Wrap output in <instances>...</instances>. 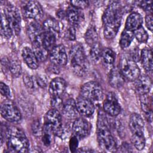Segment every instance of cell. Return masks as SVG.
<instances>
[{"instance_id":"obj_1","label":"cell","mask_w":153,"mask_h":153,"mask_svg":"<svg viewBox=\"0 0 153 153\" xmlns=\"http://www.w3.org/2000/svg\"><path fill=\"white\" fill-rule=\"evenodd\" d=\"M97 138L99 146L102 149L108 152L116 151V142L111 134L109 123L103 114H99L98 117Z\"/></svg>"},{"instance_id":"obj_2","label":"cell","mask_w":153,"mask_h":153,"mask_svg":"<svg viewBox=\"0 0 153 153\" xmlns=\"http://www.w3.org/2000/svg\"><path fill=\"white\" fill-rule=\"evenodd\" d=\"M5 138L7 145L12 151L18 152L28 151L29 140L21 128L14 126L8 128L6 131Z\"/></svg>"},{"instance_id":"obj_3","label":"cell","mask_w":153,"mask_h":153,"mask_svg":"<svg viewBox=\"0 0 153 153\" xmlns=\"http://www.w3.org/2000/svg\"><path fill=\"white\" fill-rule=\"evenodd\" d=\"M70 63L73 72L77 76H84L88 69V63L82 45H74L69 52Z\"/></svg>"},{"instance_id":"obj_4","label":"cell","mask_w":153,"mask_h":153,"mask_svg":"<svg viewBox=\"0 0 153 153\" xmlns=\"http://www.w3.org/2000/svg\"><path fill=\"white\" fill-rule=\"evenodd\" d=\"M122 19V10L120 3L113 1L110 3L105 10L102 20L104 26H120Z\"/></svg>"},{"instance_id":"obj_5","label":"cell","mask_w":153,"mask_h":153,"mask_svg":"<svg viewBox=\"0 0 153 153\" xmlns=\"http://www.w3.org/2000/svg\"><path fill=\"white\" fill-rule=\"evenodd\" d=\"M62 121V115L60 112L53 108L49 110L45 115L44 126L49 128L53 133L60 136L63 133Z\"/></svg>"},{"instance_id":"obj_6","label":"cell","mask_w":153,"mask_h":153,"mask_svg":"<svg viewBox=\"0 0 153 153\" xmlns=\"http://www.w3.org/2000/svg\"><path fill=\"white\" fill-rule=\"evenodd\" d=\"M81 95L92 102L99 101L103 97V90L98 82L93 81H89L81 87Z\"/></svg>"},{"instance_id":"obj_7","label":"cell","mask_w":153,"mask_h":153,"mask_svg":"<svg viewBox=\"0 0 153 153\" xmlns=\"http://www.w3.org/2000/svg\"><path fill=\"white\" fill-rule=\"evenodd\" d=\"M124 78L129 81L136 80L140 75V70L136 62L129 58H123L121 62L120 68Z\"/></svg>"},{"instance_id":"obj_8","label":"cell","mask_w":153,"mask_h":153,"mask_svg":"<svg viewBox=\"0 0 153 153\" xmlns=\"http://www.w3.org/2000/svg\"><path fill=\"white\" fill-rule=\"evenodd\" d=\"M11 28L16 34L20 32L21 17L18 8L12 4H8L4 11Z\"/></svg>"},{"instance_id":"obj_9","label":"cell","mask_w":153,"mask_h":153,"mask_svg":"<svg viewBox=\"0 0 153 153\" xmlns=\"http://www.w3.org/2000/svg\"><path fill=\"white\" fill-rule=\"evenodd\" d=\"M2 117L11 123H17L21 120L22 115L19 109L12 103L6 102L1 106Z\"/></svg>"},{"instance_id":"obj_10","label":"cell","mask_w":153,"mask_h":153,"mask_svg":"<svg viewBox=\"0 0 153 153\" xmlns=\"http://www.w3.org/2000/svg\"><path fill=\"white\" fill-rule=\"evenodd\" d=\"M50 59L57 66L65 65L68 62V56L65 47L62 44L55 45L50 51Z\"/></svg>"},{"instance_id":"obj_11","label":"cell","mask_w":153,"mask_h":153,"mask_svg":"<svg viewBox=\"0 0 153 153\" xmlns=\"http://www.w3.org/2000/svg\"><path fill=\"white\" fill-rule=\"evenodd\" d=\"M27 34L32 44H42V39L44 35L43 27L36 21L31 22L27 29Z\"/></svg>"},{"instance_id":"obj_12","label":"cell","mask_w":153,"mask_h":153,"mask_svg":"<svg viewBox=\"0 0 153 153\" xmlns=\"http://www.w3.org/2000/svg\"><path fill=\"white\" fill-rule=\"evenodd\" d=\"M24 15L29 19L39 20L43 16V11L40 4L36 1L27 2L23 8Z\"/></svg>"},{"instance_id":"obj_13","label":"cell","mask_w":153,"mask_h":153,"mask_svg":"<svg viewBox=\"0 0 153 153\" xmlns=\"http://www.w3.org/2000/svg\"><path fill=\"white\" fill-rule=\"evenodd\" d=\"M90 131V123L82 118H76L72 124V131L78 138H84Z\"/></svg>"},{"instance_id":"obj_14","label":"cell","mask_w":153,"mask_h":153,"mask_svg":"<svg viewBox=\"0 0 153 153\" xmlns=\"http://www.w3.org/2000/svg\"><path fill=\"white\" fill-rule=\"evenodd\" d=\"M103 108L104 111L108 115L115 117L121 112V107L114 94L109 93L103 102Z\"/></svg>"},{"instance_id":"obj_15","label":"cell","mask_w":153,"mask_h":153,"mask_svg":"<svg viewBox=\"0 0 153 153\" xmlns=\"http://www.w3.org/2000/svg\"><path fill=\"white\" fill-rule=\"evenodd\" d=\"M76 105L79 114L84 117H90L94 112L95 107L93 102L81 96L77 99Z\"/></svg>"},{"instance_id":"obj_16","label":"cell","mask_w":153,"mask_h":153,"mask_svg":"<svg viewBox=\"0 0 153 153\" xmlns=\"http://www.w3.org/2000/svg\"><path fill=\"white\" fill-rule=\"evenodd\" d=\"M134 81L136 91L140 96L148 94L150 91L152 82L150 78L146 75H142Z\"/></svg>"},{"instance_id":"obj_17","label":"cell","mask_w":153,"mask_h":153,"mask_svg":"<svg viewBox=\"0 0 153 153\" xmlns=\"http://www.w3.org/2000/svg\"><path fill=\"white\" fill-rule=\"evenodd\" d=\"M62 111L63 115L69 120H75L79 114L76 102L73 99H69L63 103Z\"/></svg>"},{"instance_id":"obj_18","label":"cell","mask_w":153,"mask_h":153,"mask_svg":"<svg viewBox=\"0 0 153 153\" xmlns=\"http://www.w3.org/2000/svg\"><path fill=\"white\" fill-rule=\"evenodd\" d=\"M129 127L132 134H144V121L142 117L136 113L131 115Z\"/></svg>"},{"instance_id":"obj_19","label":"cell","mask_w":153,"mask_h":153,"mask_svg":"<svg viewBox=\"0 0 153 153\" xmlns=\"http://www.w3.org/2000/svg\"><path fill=\"white\" fill-rule=\"evenodd\" d=\"M142 23L143 19L139 13L136 12L131 13L127 18L125 26L126 30L133 32L134 30L142 26Z\"/></svg>"},{"instance_id":"obj_20","label":"cell","mask_w":153,"mask_h":153,"mask_svg":"<svg viewBox=\"0 0 153 153\" xmlns=\"http://www.w3.org/2000/svg\"><path fill=\"white\" fill-rule=\"evenodd\" d=\"M66 87V81L62 78L56 77L51 80L49 85V91L53 96H60Z\"/></svg>"},{"instance_id":"obj_21","label":"cell","mask_w":153,"mask_h":153,"mask_svg":"<svg viewBox=\"0 0 153 153\" xmlns=\"http://www.w3.org/2000/svg\"><path fill=\"white\" fill-rule=\"evenodd\" d=\"M109 82L115 88H120L124 85V77L120 69L114 68L111 69L109 75Z\"/></svg>"},{"instance_id":"obj_22","label":"cell","mask_w":153,"mask_h":153,"mask_svg":"<svg viewBox=\"0 0 153 153\" xmlns=\"http://www.w3.org/2000/svg\"><path fill=\"white\" fill-rule=\"evenodd\" d=\"M22 55L29 68L32 69H36L38 67V60L32 49L27 47H24L22 50Z\"/></svg>"},{"instance_id":"obj_23","label":"cell","mask_w":153,"mask_h":153,"mask_svg":"<svg viewBox=\"0 0 153 153\" xmlns=\"http://www.w3.org/2000/svg\"><path fill=\"white\" fill-rule=\"evenodd\" d=\"M140 60L142 65L147 72H152V53L149 47L144 48L140 53Z\"/></svg>"},{"instance_id":"obj_24","label":"cell","mask_w":153,"mask_h":153,"mask_svg":"<svg viewBox=\"0 0 153 153\" xmlns=\"http://www.w3.org/2000/svg\"><path fill=\"white\" fill-rule=\"evenodd\" d=\"M66 17L71 26L75 27L79 25L81 15L78 9L72 6L69 7L67 10Z\"/></svg>"},{"instance_id":"obj_25","label":"cell","mask_w":153,"mask_h":153,"mask_svg":"<svg viewBox=\"0 0 153 153\" xmlns=\"http://www.w3.org/2000/svg\"><path fill=\"white\" fill-rule=\"evenodd\" d=\"M42 27L44 31L52 33L56 36H57L60 31V27L57 21L53 18L46 19L43 23Z\"/></svg>"},{"instance_id":"obj_26","label":"cell","mask_w":153,"mask_h":153,"mask_svg":"<svg viewBox=\"0 0 153 153\" xmlns=\"http://www.w3.org/2000/svg\"><path fill=\"white\" fill-rule=\"evenodd\" d=\"M13 29L7 20L4 13H1V35L7 38H10L13 35Z\"/></svg>"},{"instance_id":"obj_27","label":"cell","mask_w":153,"mask_h":153,"mask_svg":"<svg viewBox=\"0 0 153 153\" xmlns=\"http://www.w3.org/2000/svg\"><path fill=\"white\" fill-rule=\"evenodd\" d=\"M56 37L57 36L56 35L44 31L42 39V45L47 51H50L55 46Z\"/></svg>"},{"instance_id":"obj_28","label":"cell","mask_w":153,"mask_h":153,"mask_svg":"<svg viewBox=\"0 0 153 153\" xmlns=\"http://www.w3.org/2000/svg\"><path fill=\"white\" fill-rule=\"evenodd\" d=\"M98 35L96 29L94 26H90L85 34V40L88 45L93 46L95 44L97 43Z\"/></svg>"},{"instance_id":"obj_29","label":"cell","mask_w":153,"mask_h":153,"mask_svg":"<svg viewBox=\"0 0 153 153\" xmlns=\"http://www.w3.org/2000/svg\"><path fill=\"white\" fill-rule=\"evenodd\" d=\"M134 38L133 32L131 31H128L127 30H124L120 36V45L123 49L127 48L128 47L133 41Z\"/></svg>"},{"instance_id":"obj_30","label":"cell","mask_w":153,"mask_h":153,"mask_svg":"<svg viewBox=\"0 0 153 153\" xmlns=\"http://www.w3.org/2000/svg\"><path fill=\"white\" fill-rule=\"evenodd\" d=\"M33 51L38 59V61H44L46 60L48 56V52L47 51L42 45V44H32Z\"/></svg>"},{"instance_id":"obj_31","label":"cell","mask_w":153,"mask_h":153,"mask_svg":"<svg viewBox=\"0 0 153 153\" xmlns=\"http://www.w3.org/2000/svg\"><path fill=\"white\" fill-rule=\"evenodd\" d=\"M8 68L14 77H18L22 74V67L20 61L17 59H12L9 61Z\"/></svg>"},{"instance_id":"obj_32","label":"cell","mask_w":153,"mask_h":153,"mask_svg":"<svg viewBox=\"0 0 153 153\" xmlns=\"http://www.w3.org/2000/svg\"><path fill=\"white\" fill-rule=\"evenodd\" d=\"M131 142L137 150H142L145 146L144 134H132Z\"/></svg>"},{"instance_id":"obj_33","label":"cell","mask_w":153,"mask_h":153,"mask_svg":"<svg viewBox=\"0 0 153 153\" xmlns=\"http://www.w3.org/2000/svg\"><path fill=\"white\" fill-rule=\"evenodd\" d=\"M101 57L105 64L112 65L115 61V54L112 50L109 48H106L102 50Z\"/></svg>"},{"instance_id":"obj_34","label":"cell","mask_w":153,"mask_h":153,"mask_svg":"<svg viewBox=\"0 0 153 153\" xmlns=\"http://www.w3.org/2000/svg\"><path fill=\"white\" fill-rule=\"evenodd\" d=\"M102 50L101 48V46L97 42L91 46V48L90 51V57L92 60L94 62H98L102 56Z\"/></svg>"},{"instance_id":"obj_35","label":"cell","mask_w":153,"mask_h":153,"mask_svg":"<svg viewBox=\"0 0 153 153\" xmlns=\"http://www.w3.org/2000/svg\"><path fill=\"white\" fill-rule=\"evenodd\" d=\"M133 35L136 39L140 42H146L149 38L147 32L142 26L134 30Z\"/></svg>"},{"instance_id":"obj_36","label":"cell","mask_w":153,"mask_h":153,"mask_svg":"<svg viewBox=\"0 0 153 153\" xmlns=\"http://www.w3.org/2000/svg\"><path fill=\"white\" fill-rule=\"evenodd\" d=\"M140 103L143 111H144L147 115H151V103L148 94L140 96Z\"/></svg>"},{"instance_id":"obj_37","label":"cell","mask_w":153,"mask_h":153,"mask_svg":"<svg viewBox=\"0 0 153 153\" xmlns=\"http://www.w3.org/2000/svg\"><path fill=\"white\" fill-rule=\"evenodd\" d=\"M51 134H53L51 130L47 127H44L43 135H42V142L46 146H49L51 142Z\"/></svg>"},{"instance_id":"obj_38","label":"cell","mask_w":153,"mask_h":153,"mask_svg":"<svg viewBox=\"0 0 153 153\" xmlns=\"http://www.w3.org/2000/svg\"><path fill=\"white\" fill-rule=\"evenodd\" d=\"M71 6L80 10L88 7L89 5V2L88 1H71Z\"/></svg>"},{"instance_id":"obj_39","label":"cell","mask_w":153,"mask_h":153,"mask_svg":"<svg viewBox=\"0 0 153 153\" xmlns=\"http://www.w3.org/2000/svg\"><path fill=\"white\" fill-rule=\"evenodd\" d=\"M51 105L53 108L56 109L62 108L63 105V102L62 99L60 98V96H53V98L51 100Z\"/></svg>"},{"instance_id":"obj_40","label":"cell","mask_w":153,"mask_h":153,"mask_svg":"<svg viewBox=\"0 0 153 153\" xmlns=\"http://www.w3.org/2000/svg\"><path fill=\"white\" fill-rule=\"evenodd\" d=\"M0 92L1 94L5 97L10 98L11 97V91L10 88L7 85L2 82L0 83Z\"/></svg>"},{"instance_id":"obj_41","label":"cell","mask_w":153,"mask_h":153,"mask_svg":"<svg viewBox=\"0 0 153 153\" xmlns=\"http://www.w3.org/2000/svg\"><path fill=\"white\" fill-rule=\"evenodd\" d=\"M32 130L33 131V133L35 136H40L42 133V131H43V130L41 128V126L40 125V123L39 121H35L33 124H32Z\"/></svg>"},{"instance_id":"obj_42","label":"cell","mask_w":153,"mask_h":153,"mask_svg":"<svg viewBox=\"0 0 153 153\" xmlns=\"http://www.w3.org/2000/svg\"><path fill=\"white\" fill-rule=\"evenodd\" d=\"M76 30L75 29V27L70 26L69 27L66 33H65V35L66 38L71 40V41H74L76 38Z\"/></svg>"},{"instance_id":"obj_43","label":"cell","mask_w":153,"mask_h":153,"mask_svg":"<svg viewBox=\"0 0 153 153\" xmlns=\"http://www.w3.org/2000/svg\"><path fill=\"white\" fill-rule=\"evenodd\" d=\"M139 5L145 11H147V12L152 11V2L151 1H142L139 2Z\"/></svg>"},{"instance_id":"obj_44","label":"cell","mask_w":153,"mask_h":153,"mask_svg":"<svg viewBox=\"0 0 153 153\" xmlns=\"http://www.w3.org/2000/svg\"><path fill=\"white\" fill-rule=\"evenodd\" d=\"M78 137L74 135L71 139H70V142H69V147H70V149L72 152H75L76 151V148L78 145Z\"/></svg>"},{"instance_id":"obj_45","label":"cell","mask_w":153,"mask_h":153,"mask_svg":"<svg viewBox=\"0 0 153 153\" xmlns=\"http://www.w3.org/2000/svg\"><path fill=\"white\" fill-rule=\"evenodd\" d=\"M23 81L25 84V85L29 88H32L33 87L34 84L33 82V80L32 78L28 75L25 74L23 75Z\"/></svg>"},{"instance_id":"obj_46","label":"cell","mask_w":153,"mask_h":153,"mask_svg":"<svg viewBox=\"0 0 153 153\" xmlns=\"http://www.w3.org/2000/svg\"><path fill=\"white\" fill-rule=\"evenodd\" d=\"M153 20V17L152 14H148L145 17V23H146V26L147 27V28L150 30L152 31V22Z\"/></svg>"},{"instance_id":"obj_47","label":"cell","mask_w":153,"mask_h":153,"mask_svg":"<svg viewBox=\"0 0 153 153\" xmlns=\"http://www.w3.org/2000/svg\"><path fill=\"white\" fill-rule=\"evenodd\" d=\"M38 84L41 87H45L46 85V82L44 79V78H41L40 77H38Z\"/></svg>"},{"instance_id":"obj_48","label":"cell","mask_w":153,"mask_h":153,"mask_svg":"<svg viewBox=\"0 0 153 153\" xmlns=\"http://www.w3.org/2000/svg\"><path fill=\"white\" fill-rule=\"evenodd\" d=\"M57 16H58L59 18L60 19H63L66 16V13H65L63 11H59L57 13Z\"/></svg>"}]
</instances>
